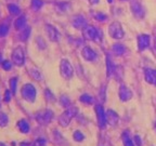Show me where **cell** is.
<instances>
[{
    "label": "cell",
    "instance_id": "1",
    "mask_svg": "<svg viewBox=\"0 0 156 146\" xmlns=\"http://www.w3.org/2000/svg\"><path fill=\"white\" fill-rule=\"evenodd\" d=\"M78 114V108L75 106H71L66 108L65 112L58 117V123L62 127H67L71 123V121L76 117V115Z\"/></svg>",
    "mask_w": 156,
    "mask_h": 146
},
{
    "label": "cell",
    "instance_id": "2",
    "mask_svg": "<svg viewBox=\"0 0 156 146\" xmlns=\"http://www.w3.org/2000/svg\"><path fill=\"white\" fill-rule=\"evenodd\" d=\"M83 35L86 39L88 40H91V41L99 42L101 41V35L100 30L98 28H95L94 26H91V25H86L83 28Z\"/></svg>",
    "mask_w": 156,
    "mask_h": 146
},
{
    "label": "cell",
    "instance_id": "3",
    "mask_svg": "<svg viewBox=\"0 0 156 146\" xmlns=\"http://www.w3.org/2000/svg\"><path fill=\"white\" fill-rule=\"evenodd\" d=\"M21 94H22L23 99L26 100L27 102H35L36 100V96H37V90L36 88L34 87V85L32 83H26L22 87L21 89Z\"/></svg>",
    "mask_w": 156,
    "mask_h": 146
},
{
    "label": "cell",
    "instance_id": "4",
    "mask_svg": "<svg viewBox=\"0 0 156 146\" xmlns=\"http://www.w3.org/2000/svg\"><path fill=\"white\" fill-rule=\"evenodd\" d=\"M60 71H61V75L64 79H66V80L71 79L74 75V68L71 62L66 60V58L62 60L61 64H60Z\"/></svg>",
    "mask_w": 156,
    "mask_h": 146
},
{
    "label": "cell",
    "instance_id": "5",
    "mask_svg": "<svg viewBox=\"0 0 156 146\" xmlns=\"http://www.w3.org/2000/svg\"><path fill=\"white\" fill-rule=\"evenodd\" d=\"M37 122L42 126H47L51 122V120L53 119V112L51 109H44L41 112L37 113V115L35 116Z\"/></svg>",
    "mask_w": 156,
    "mask_h": 146
},
{
    "label": "cell",
    "instance_id": "6",
    "mask_svg": "<svg viewBox=\"0 0 156 146\" xmlns=\"http://www.w3.org/2000/svg\"><path fill=\"white\" fill-rule=\"evenodd\" d=\"M108 34L114 39H122L125 36V32L122 29V26L119 22H113L108 26Z\"/></svg>",
    "mask_w": 156,
    "mask_h": 146
},
{
    "label": "cell",
    "instance_id": "7",
    "mask_svg": "<svg viewBox=\"0 0 156 146\" xmlns=\"http://www.w3.org/2000/svg\"><path fill=\"white\" fill-rule=\"evenodd\" d=\"M12 62L16 66H23L25 63V52L22 47H17L12 52Z\"/></svg>",
    "mask_w": 156,
    "mask_h": 146
},
{
    "label": "cell",
    "instance_id": "8",
    "mask_svg": "<svg viewBox=\"0 0 156 146\" xmlns=\"http://www.w3.org/2000/svg\"><path fill=\"white\" fill-rule=\"evenodd\" d=\"M130 9L138 19H143L144 15H145V10H144L143 5H141V2L138 0H131L130 1Z\"/></svg>",
    "mask_w": 156,
    "mask_h": 146
},
{
    "label": "cell",
    "instance_id": "9",
    "mask_svg": "<svg viewBox=\"0 0 156 146\" xmlns=\"http://www.w3.org/2000/svg\"><path fill=\"white\" fill-rule=\"evenodd\" d=\"M95 114H97L98 122L100 128H104L107 123L106 120V113H105L104 108L101 105H95Z\"/></svg>",
    "mask_w": 156,
    "mask_h": 146
},
{
    "label": "cell",
    "instance_id": "10",
    "mask_svg": "<svg viewBox=\"0 0 156 146\" xmlns=\"http://www.w3.org/2000/svg\"><path fill=\"white\" fill-rule=\"evenodd\" d=\"M46 32H47V35H48L49 39H50L51 41H53V42L58 41V39H60V33H58V30L53 26V25L47 24Z\"/></svg>",
    "mask_w": 156,
    "mask_h": 146
},
{
    "label": "cell",
    "instance_id": "11",
    "mask_svg": "<svg viewBox=\"0 0 156 146\" xmlns=\"http://www.w3.org/2000/svg\"><path fill=\"white\" fill-rule=\"evenodd\" d=\"M118 95H119V99L122 102H127L132 97V92L127 85H120L119 90H118Z\"/></svg>",
    "mask_w": 156,
    "mask_h": 146
},
{
    "label": "cell",
    "instance_id": "12",
    "mask_svg": "<svg viewBox=\"0 0 156 146\" xmlns=\"http://www.w3.org/2000/svg\"><path fill=\"white\" fill-rule=\"evenodd\" d=\"M150 35L142 34L138 37V49L140 51H144L146 48L150 47Z\"/></svg>",
    "mask_w": 156,
    "mask_h": 146
},
{
    "label": "cell",
    "instance_id": "13",
    "mask_svg": "<svg viewBox=\"0 0 156 146\" xmlns=\"http://www.w3.org/2000/svg\"><path fill=\"white\" fill-rule=\"evenodd\" d=\"M106 120H107V123L110 124V126L115 127L119 122V116L117 115V113L115 110L108 109L106 112Z\"/></svg>",
    "mask_w": 156,
    "mask_h": 146
},
{
    "label": "cell",
    "instance_id": "14",
    "mask_svg": "<svg viewBox=\"0 0 156 146\" xmlns=\"http://www.w3.org/2000/svg\"><path fill=\"white\" fill-rule=\"evenodd\" d=\"M144 78L145 81L150 85H156V69H151L147 68L144 71Z\"/></svg>",
    "mask_w": 156,
    "mask_h": 146
},
{
    "label": "cell",
    "instance_id": "15",
    "mask_svg": "<svg viewBox=\"0 0 156 146\" xmlns=\"http://www.w3.org/2000/svg\"><path fill=\"white\" fill-rule=\"evenodd\" d=\"M81 55H83V57L85 58L86 61L89 62L94 61L95 58H97V53L93 51L90 47H85L83 49V51H81Z\"/></svg>",
    "mask_w": 156,
    "mask_h": 146
},
{
    "label": "cell",
    "instance_id": "16",
    "mask_svg": "<svg viewBox=\"0 0 156 146\" xmlns=\"http://www.w3.org/2000/svg\"><path fill=\"white\" fill-rule=\"evenodd\" d=\"M87 25V21L83 15H76L73 19V26L77 29H83Z\"/></svg>",
    "mask_w": 156,
    "mask_h": 146
},
{
    "label": "cell",
    "instance_id": "17",
    "mask_svg": "<svg viewBox=\"0 0 156 146\" xmlns=\"http://www.w3.org/2000/svg\"><path fill=\"white\" fill-rule=\"evenodd\" d=\"M16 126H17V128H19V130H20L21 133L27 134V133H29V131H30V126H29L28 121L25 120V119L19 120L17 123H16Z\"/></svg>",
    "mask_w": 156,
    "mask_h": 146
},
{
    "label": "cell",
    "instance_id": "18",
    "mask_svg": "<svg viewBox=\"0 0 156 146\" xmlns=\"http://www.w3.org/2000/svg\"><path fill=\"white\" fill-rule=\"evenodd\" d=\"M112 51L115 55L120 56V55H124V54L126 53L127 48L122 43H115V44H113V47H112Z\"/></svg>",
    "mask_w": 156,
    "mask_h": 146
},
{
    "label": "cell",
    "instance_id": "19",
    "mask_svg": "<svg viewBox=\"0 0 156 146\" xmlns=\"http://www.w3.org/2000/svg\"><path fill=\"white\" fill-rule=\"evenodd\" d=\"M26 24H27L26 16H24V15H21V16L17 17V19H15L14 27H15V29H17V30H21V29H24L25 27H26Z\"/></svg>",
    "mask_w": 156,
    "mask_h": 146
},
{
    "label": "cell",
    "instance_id": "20",
    "mask_svg": "<svg viewBox=\"0 0 156 146\" xmlns=\"http://www.w3.org/2000/svg\"><path fill=\"white\" fill-rule=\"evenodd\" d=\"M122 141L124 146H134L133 143V139H131V136H130L129 131H124L122 134Z\"/></svg>",
    "mask_w": 156,
    "mask_h": 146
},
{
    "label": "cell",
    "instance_id": "21",
    "mask_svg": "<svg viewBox=\"0 0 156 146\" xmlns=\"http://www.w3.org/2000/svg\"><path fill=\"white\" fill-rule=\"evenodd\" d=\"M29 75L32 76V78L36 79L37 81H40L42 79V74L37 69V68H30L29 69Z\"/></svg>",
    "mask_w": 156,
    "mask_h": 146
},
{
    "label": "cell",
    "instance_id": "22",
    "mask_svg": "<svg viewBox=\"0 0 156 146\" xmlns=\"http://www.w3.org/2000/svg\"><path fill=\"white\" fill-rule=\"evenodd\" d=\"M79 100H80L81 103H83V104H88V105L93 104V102H94V99H93L90 94H83Z\"/></svg>",
    "mask_w": 156,
    "mask_h": 146
},
{
    "label": "cell",
    "instance_id": "23",
    "mask_svg": "<svg viewBox=\"0 0 156 146\" xmlns=\"http://www.w3.org/2000/svg\"><path fill=\"white\" fill-rule=\"evenodd\" d=\"M8 10H9V12L12 15H19L20 13H21L20 7L17 5H14V3H10V5H8Z\"/></svg>",
    "mask_w": 156,
    "mask_h": 146
},
{
    "label": "cell",
    "instance_id": "24",
    "mask_svg": "<svg viewBox=\"0 0 156 146\" xmlns=\"http://www.w3.org/2000/svg\"><path fill=\"white\" fill-rule=\"evenodd\" d=\"M9 29H10V25L8 24V23L0 24V38L7 36L8 33H9Z\"/></svg>",
    "mask_w": 156,
    "mask_h": 146
},
{
    "label": "cell",
    "instance_id": "25",
    "mask_svg": "<svg viewBox=\"0 0 156 146\" xmlns=\"http://www.w3.org/2000/svg\"><path fill=\"white\" fill-rule=\"evenodd\" d=\"M60 103H61L62 106L66 107V108L71 107V105H72L71 99H69L68 96H66V95H61V97H60Z\"/></svg>",
    "mask_w": 156,
    "mask_h": 146
},
{
    "label": "cell",
    "instance_id": "26",
    "mask_svg": "<svg viewBox=\"0 0 156 146\" xmlns=\"http://www.w3.org/2000/svg\"><path fill=\"white\" fill-rule=\"evenodd\" d=\"M30 27H25L24 29H23V32L21 33V35H20V39L22 40V41H26L27 39H28L29 35H30Z\"/></svg>",
    "mask_w": 156,
    "mask_h": 146
},
{
    "label": "cell",
    "instance_id": "27",
    "mask_svg": "<svg viewBox=\"0 0 156 146\" xmlns=\"http://www.w3.org/2000/svg\"><path fill=\"white\" fill-rule=\"evenodd\" d=\"M17 78L16 77H13L10 79L9 81V85H10V90H11V92L13 93V94H15V92H16V87H17Z\"/></svg>",
    "mask_w": 156,
    "mask_h": 146
},
{
    "label": "cell",
    "instance_id": "28",
    "mask_svg": "<svg viewBox=\"0 0 156 146\" xmlns=\"http://www.w3.org/2000/svg\"><path fill=\"white\" fill-rule=\"evenodd\" d=\"M69 7H71V5L67 2H60L56 5V9H58V12H61V13L66 12V11L69 9Z\"/></svg>",
    "mask_w": 156,
    "mask_h": 146
},
{
    "label": "cell",
    "instance_id": "29",
    "mask_svg": "<svg viewBox=\"0 0 156 146\" xmlns=\"http://www.w3.org/2000/svg\"><path fill=\"white\" fill-rule=\"evenodd\" d=\"M8 123H9V117L5 113H0V127L5 128L8 126Z\"/></svg>",
    "mask_w": 156,
    "mask_h": 146
},
{
    "label": "cell",
    "instance_id": "30",
    "mask_svg": "<svg viewBox=\"0 0 156 146\" xmlns=\"http://www.w3.org/2000/svg\"><path fill=\"white\" fill-rule=\"evenodd\" d=\"M44 5V1L42 0H32V8L34 11H38L40 10Z\"/></svg>",
    "mask_w": 156,
    "mask_h": 146
},
{
    "label": "cell",
    "instance_id": "31",
    "mask_svg": "<svg viewBox=\"0 0 156 146\" xmlns=\"http://www.w3.org/2000/svg\"><path fill=\"white\" fill-rule=\"evenodd\" d=\"M106 65H107V76H111L115 71V66H114V64H112V62H111L108 56H107V58H106Z\"/></svg>",
    "mask_w": 156,
    "mask_h": 146
},
{
    "label": "cell",
    "instance_id": "32",
    "mask_svg": "<svg viewBox=\"0 0 156 146\" xmlns=\"http://www.w3.org/2000/svg\"><path fill=\"white\" fill-rule=\"evenodd\" d=\"M73 139L75 140L76 142H83V140H85V135H83V134L81 133V132L79 131V130H77V131L74 132Z\"/></svg>",
    "mask_w": 156,
    "mask_h": 146
},
{
    "label": "cell",
    "instance_id": "33",
    "mask_svg": "<svg viewBox=\"0 0 156 146\" xmlns=\"http://www.w3.org/2000/svg\"><path fill=\"white\" fill-rule=\"evenodd\" d=\"M94 19H97V21H99V22H106L107 15L102 12H99V13H95L94 14Z\"/></svg>",
    "mask_w": 156,
    "mask_h": 146
},
{
    "label": "cell",
    "instance_id": "34",
    "mask_svg": "<svg viewBox=\"0 0 156 146\" xmlns=\"http://www.w3.org/2000/svg\"><path fill=\"white\" fill-rule=\"evenodd\" d=\"M1 66H2V68L5 71H11V68H12V62L5 60V61H2V63H1Z\"/></svg>",
    "mask_w": 156,
    "mask_h": 146
},
{
    "label": "cell",
    "instance_id": "35",
    "mask_svg": "<svg viewBox=\"0 0 156 146\" xmlns=\"http://www.w3.org/2000/svg\"><path fill=\"white\" fill-rule=\"evenodd\" d=\"M46 144H47V141L44 137H39V139H37L36 141L34 142L33 146H46Z\"/></svg>",
    "mask_w": 156,
    "mask_h": 146
},
{
    "label": "cell",
    "instance_id": "36",
    "mask_svg": "<svg viewBox=\"0 0 156 146\" xmlns=\"http://www.w3.org/2000/svg\"><path fill=\"white\" fill-rule=\"evenodd\" d=\"M12 94L13 93L11 92V90H7L5 92V102H10L11 101V99H12Z\"/></svg>",
    "mask_w": 156,
    "mask_h": 146
},
{
    "label": "cell",
    "instance_id": "37",
    "mask_svg": "<svg viewBox=\"0 0 156 146\" xmlns=\"http://www.w3.org/2000/svg\"><path fill=\"white\" fill-rule=\"evenodd\" d=\"M133 143H134V146H142L141 137H140L139 135H134V137H133Z\"/></svg>",
    "mask_w": 156,
    "mask_h": 146
},
{
    "label": "cell",
    "instance_id": "38",
    "mask_svg": "<svg viewBox=\"0 0 156 146\" xmlns=\"http://www.w3.org/2000/svg\"><path fill=\"white\" fill-rule=\"evenodd\" d=\"M46 96H47V99H48V100H54V96H53V93H51L50 92V91L49 90H46Z\"/></svg>",
    "mask_w": 156,
    "mask_h": 146
},
{
    "label": "cell",
    "instance_id": "39",
    "mask_svg": "<svg viewBox=\"0 0 156 146\" xmlns=\"http://www.w3.org/2000/svg\"><path fill=\"white\" fill-rule=\"evenodd\" d=\"M37 41L39 42V43H38V46L40 47V49H44V48H46V47H44V46H42V43H44V44L46 43V42H44V39H42V38H40V37H39V38L37 39Z\"/></svg>",
    "mask_w": 156,
    "mask_h": 146
},
{
    "label": "cell",
    "instance_id": "40",
    "mask_svg": "<svg viewBox=\"0 0 156 146\" xmlns=\"http://www.w3.org/2000/svg\"><path fill=\"white\" fill-rule=\"evenodd\" d=\"M99 1H100V0H89V2H90L91 5H98Z\"/></svg>",
    "mask_w": 156,
    "mask_h": 146
},
{
    "label": "cell",
    "instance_id": "41",
    "mask_svg": "<svg viewBox=\"0 0 156 146\" xmlns=\"http://www.w3.org/2000/svg\"><path fill=\"white\" fill-rule=\"evenodd\" d=\"M20 146H29V144L28 143H25V142H24V143H21V144H20Z\"/></svg>",
    "mask_w": 156,
    "mask_h": 146
},
{
    "label": "cell",
    "instance_id": "42",
    "mask_svg": "<svg viewBox=\"0 0 156 146\" xmlns=\"http://www.w3.org/2000/svg\"><path fill=\"white\" fill-rule=\"evenodd\" d=\"M2 55H1V53H0V63H2Z\"/></svg>",
    "mask_w": 156,
    "mask_h": 146
},
{
    "label": "cell",
    "instance_id": "43",
    "mask_svg": "<svg viewBox=\"0 0 156 146\" xmlns=\"http://www.w3.org/2000/svg\"><path fill=\"white\" fill-rule=\"evenodd\" d=\"M0 146H7L5 143H2V142H0Z\"/></svg>",
    "mask_w": 156,
    "mask_h": 146
},
{
    "label": "cell",
    "instance_id": "44",
    "mask_svg": "<svg viewBox=\"0 0 156 146\" xmlns=\"http://www.w3.org/2000/svg\"><path fill=\"white\" fill-rule=\"evenodd\" d=\"M154 46H155V49H156V37H155V40H154Z\"/></svg>",
    "mask_w": 156,
    "mask_h": 146
},
{
    "label": "cell",
    "instance_id": "45",
    "mask_svg": "<svg viewBox=\"0 0 156 146\" xmlns=\"http://www.w3.org/2000/svg\"><path fill=\"white\" fill-rule=\"evenodd\" d=\"M107 1H108L110 3H112V2H113V0H107Z\"/></svg>",
    "mask_w": 156,
    "mask_h": 146
},
{
    "label": "cell",
    "instance_id": "46",
    "mask_svg": "<svg viewBox=\"0 0 156 146\" xmlns=\"http://www.w3.org/2000/svg\"><path fill=\"white\" fill-rule=\"evenodd\" d=\"M155 129H156V121H155Z\"/></svg>",
    "mask_w": 156,
    "mask_h": 146
}]
</instances>
